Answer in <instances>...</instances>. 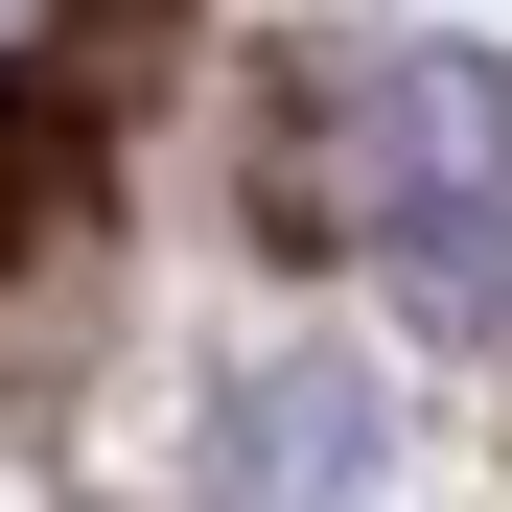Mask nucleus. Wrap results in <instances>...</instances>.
<instances>
[{
	"instance_id": "nucleus-1",
	"label": "nucleus",
	"mask_w": 512,
	"mask_h": 512,
	"mask_svg": "<svg viewBox=\"0 0 512 512\" xmlns=\"http://www.w3.org/2000/svg\"><path fill=\"white\" fill-rule=\"evenodd\" d=\"M256 210L419 280V326H512V70L489 47H303L256 117Z\"/></svg>"
},
{
	"instance_id": "nucleus-2",
	"label": "nucleus",
	"mask_w": 512,
	"mask_h": 512,
	"mask_svg": "<svg viewBox=\"0 0 512 512\" xmlns=\"http://www.w3.org/2000/svg\"><path fill=\"white\" fill-rule=\"evenodd\" d=\"M47 210H70V117L0 70V256H47Z\"/></svg>"
}]
</instances>
